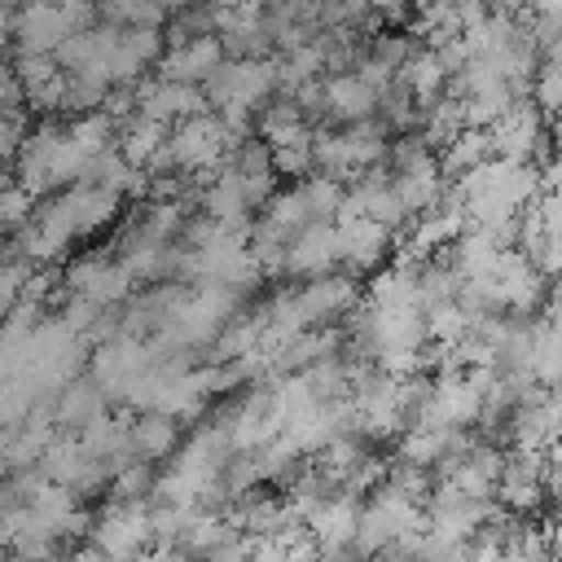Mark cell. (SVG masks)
<instances>
[{
    "label": "cell",
    "instance_id": "6da1fadb",
    "mask_svg": "<svg viewBox=\"0 0 562 562\" xmlns=\"http://www.w3.org/2000/svg\"><path fill=\"white\" fill-rule=\"evenodd\" d=\"M97 22L92 4H31L13 9V53L53 57L75 31H88Z\"/></svg>",
    "mask_w": 562,
    "mask_h": 562
},
{
    "label": "cell",
    "instance_id": "7a4b0ae2",
    "mask_svg": "<svg viewBox=\"0 0 562 562\" xmlns=\"http://www.w3.org/2000/svg\"><path fill=\"white\" fill-rule=\"evenodd\" d=\"M162 145H167V154H171L176 176L206 180V176L220 167V158L228 154V145H233V140H228L224 123H220V119L206 110V114H193V119H184V123L167 127Z\"/></svg>",
    "mask_w": 562,
    "mask_h": 562
},
{
    "label": "cell",
    "instance_id": "3957f363",
    "mask_svg": "<svg viewBox=\"0 0 562 562\" xmlns=\"http://www.w3.org/2000/svg\"><path fill=\"white\" fill-rule=\"evenodd\" d=\"M83 540L101 553V562H132L136 553L149 549V505L110 501L101 514H92V527Z\"/></svg>",
    "mask_w": 562,
    "mask_h": 562
},
{
    "label": "cell",
    "instance_id": "277c9868",
    "mask_svg": "<svg viewBox=\"0 0 562 562\" xmlns=\"http://www.w3.org/2000/svg\"><path fill=\"white\" fill-rule=\"evenodd\" d=\"M61 290L75 299H88L97 307H123L132 299L127 272L105 255H79L61 268Z\"/></svg>",
    "mask_w": 562,
    "mask_h": 562
},
{
    "label": "cell",
    "instance_id": "5b68a950",
    "mask_svg": "<svg viewBox=\"0 0 562 562\" xmlns=\"http://www.w3.org/2000/svg\"><path fill=\"white\" fill-rule=\"evenodd\" d=\"M334 246H338V263L347 277L378 272L395 255V237L369 220H334Z\"/></svg>",
    "mask_w": 562,
    "mask_h": 562
},
{
    "label": "cell",
    "instance_id": "8992f818",
    "mask_svg": "<svg viewBox=\"0 0 562 562\" xmlns=\"http://www.w3.org/2000/svg\"><path fill=\"white\" fill-rule=\"evenodd\" d=\"M136 114L149 119V123H158V127H176V123H184L193 114H206V101H202L198 88L167 83V79L154 75V79H140L136 83Z\"/></svg>",
    "mask_w": 562,
    "mask_h": 562
},
{
    "label": "cell",
    "instance_id": "52a82bcc",
    "mask_svg": "<svg viewBox=\"0 0 562 562\" xmlns=\"http://www.w3.org/2000/svg\"><path fill=\"white\" fill-rule=\"evenodd\" d=\"M338 268V246H334V224L316 220V224H303L290 241H285V259H281V277H325Z\"/></svg>",
    "mask_w": 562,
    "mask_h": 562
},
{
    "label": "cell",
    "instance_id": "ba28073f",
    "mask_svg": "<svg viewBox=\"0 0 562 562\" xmlns=\"http://www.w3.org/2000/svg\"><path fill=\"white\" fill-rule=\"evenodd\" d=\"M224 61V48H220V40L215 35H193V40H184V44H176V48H167L162 57H158V79H167V83H189V88H202L211 75H215V66Z\"/></svg>",
    "mask_w": 562,
    "mask_h": 562
},
{
    "label": "cell",
    "instance_id": "9c48e42d",
    "mask_svg": "<svg viewBox=\"0 0 562 562\" xmlns=\"http://www.w3.org/2000/svg\"><path fill=\"white\" fill-rule=\"evenodd\" d=\"M321 97H325V123L334 127H356L373 119V105H378V92L364 88L356 75H325Z\"/></svg>",
    "mask_w": 562,
    "mask_h": 562
},
{
    "label": "cell",
    "instance_id": "30bf717a",
    "mask_svg": "<svg viewBox=\"0 0 562 562\" xmlns=\"http://www.w3.org/2000/svg\"><path fill=\"white\" fill-rule=\"evenodd\" d=\"M53 426L61 430V435H75V430H83L92 417H101V413H110V404H105V395H101V386L88 378V373H79V378H70L57 395H53Z\"/></svg>",
    "mask_w": 562,
    "mask_h": 562
},
{
    "label": "cell",
    "instance_id": "8fae6325",
    "mask_svg": "<svg viewBox=\"0 0 562 562\" xmlns=\"http://www.w3.org/2000/svg\"><path fill=\"white\" fill-rule=\"evenodd\" d=\"M127 448H132V457L145 461V465L167 461V457L180 448V422L158 417V413H132V417H127Z\"/></svg>",
    "mask_w": 562,
    "mask_h": 562
},
{
    "label": "cell",
    "instance_id": "7c38bea8",
    "mask_svg": "<svg viewBox=\"0 0 562 562\" xmlns=\"http://www.w3.org/2000/svg\"><path fill=\"white\" fill-rule=\"evenodd\" d=\"M162 136H167V127H158V123L132 114L127 123H119V140H114V149H119V158H123L127 167L140 171V167L154 158V149L162 145Z\"/></svg>",
    "mask_w": 562,
    "mask_h": 562
},
{
    "label": "cell",
    "instance_id": "4fadbf2b",
    "mask_svg": "<svg viewBox=\"0 0 562 562\" xmlns=\"http://www.w3.org/2000/svg\"><path fill=\"white\" fill-rule=\"evenodd\" d=\"M66 136L92 158V154H105V149H114V140H119V123L110 119V114H101V110H92V114H79V119H66Z\"/></svg>",
    "mask_w": 562,
    "mask_h": 562
},
{
    "label": "cell",
    "instance_id": "5bb4252c",
    "mask_svg": "<svg viewBox=\"0 0 562 562\" xmlns=\"http://www.w3.org/2000/svg\"><path fill=\"white\" fill-rule=\"evenodd\" d=\"M527 101L553 123V114H558V105H562V61H540V66H536Z\"/></svg>",
    "mask_w": 562,
    "mask_h": 562
},
{
    "label": "cell",
    "instance_id": "9a60e30c",
    "mask_svg": "<svg viewBox=\"0 0 562 562\" xmlns=\"http://www.w3.org/2000/svg\"><path fill=\"white\" fill-rule=\"evenodd\" d=\"M193 509H180V505H149V544L158 549H176L184 527H189Z\"/></svg>",
    "mask_w": 562,
    "mask_h": 562
},
{
    "label": "cell",
    "instance_id": "2e32d148",
    "mask_svg": "<svg viewBox=\"0 0 562 562\" xmlns=\"http://www.w3.org/2000/svg\"><path fill=\"white\" fill-rule=\"evenodd\" d=\"M149 487H154V465L136 461V465H127V470H119V474L110 479V501H119V505H140V501L149 496Z\"/></svg>",
    "mask_w": 562,
    "mask_h": 562
},
{
    "label": "cell",
    "instance_id": "e0dca14e",
    "mask_svg": "<svg viewBox=\"0 0 562 562\" xmlns=\"http://www.w3.org/2000/svg\"><path fill=\"white\" fill-rule=\"evenodd\" d=\"M35 206H40V202H35L26 189L9 184V189L0 193V233H18V228H26L31 215H35Z\"/></svg>",
    "mask_w": 562,
    "mask_h": 562
},
{
    "label": "cell",
    "instance_id": "ac0fdd59",
    "mask_svg": "<svg viewBox=\"0 0 562 562\" xmlns=\"http://www.w3.org/2000/svg\"><path fill=\"white\" fill-rule=\"evenodd\" d=\"M31 277V263H22V259H13V255H4L0 259V321L18 307V294H22V281Z\"/></svg>",
    "mask_w": 562,
    "mask_h": 562
},
{
    "label": "cell",
    "instance_id": "d6986e66",
    "mask_svg": "<svg viewBox=\"0 0 562 562\" xmlns=\"http://www.w3.org/2000/svg\"><path fill=\"white\" fill-rule=\"evenodd\" d=\"M26 136V114H0V167H13L18 158V145Z\"/></svg>",
    "mask_w": 562,
    "mask_h": 562
},
{
    "label": "cell",
    "instance_id": "ffe728a7",
    "mask_svg": "<svg viewBox=\"0 0 562 562\" xmlns=\"http://www.w3.org/2000/svg\"><path fill=\"white\" fill-rule=\"evenodd\" d=\"M13 44V9H0V57L9 53Z\"/></svg>",
    "mask_w": 562,
    "mask_h": 562
}]
</instances>
